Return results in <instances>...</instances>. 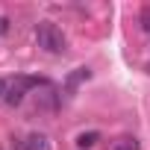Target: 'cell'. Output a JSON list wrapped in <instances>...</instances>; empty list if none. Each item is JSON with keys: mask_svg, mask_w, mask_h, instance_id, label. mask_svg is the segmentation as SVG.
<instances>
[{"mask_svg": "<svg viewBox=\"0 0 150 150\" xmlns=\"http://www.w3.org/2000/svg\"><path fill=\"white\" fill-rule=\"evenodd\" d=\"M35 41H38V47H41L44 53H50V56H59V53H65V47H68L65 33H62L53 21H38V24H35Z\"/></svg>", "mask_w": 150, "mask_h": 150, "instance_id": "1", "label": "cell"}, {"mask_svg": "<svg viewBox=\"0 0 150 150\" xmlns=\"http://www.w3.org/2000/svg\"><path fill=\"white\" fill-rule=\"evenodd\" d=\"M38 86H47V80H41V77H18V80L9 86L6 103H9V106H21L24 97H27V91H30V88H38Z\"/></svg>", "mask_w": 150, "mask_h": 150, "instance_id": "2", "label": "cell"}, {"mask_svg": "<svg viewBox=\"0 0 150 150\" xmlns=\"http://www.w3.org/2000/svg\"><path fill=\"white\" fill-rule=\"evenodd\" d=\"M24 141H27V150H50V147H53L44 132H30Z\"/></svg>", "mask_w": 150, "mask_h": 150, "instance_id": "3", "label": "cell"}, {"mask_svg": "<svg viewBox=\"0 0 150 150\" xmlns=\"http://www.w3.org/2000/svg\"><path fill=\"white\" fill-rule=\"evenodd\" d=\"M109 150H138V138L135 135H118L115 141H109Z\"/></svg>", "mask_w": 150, "mask_h": 150, "instance_id": "4", "label": "cell"}, {"mask_svg": "<svg viewBox=\"0 0 150 150\" xmlns=\"http://www.w3.org/2000/svg\"><path fill=\"white\" fill-rule=\"evenodd\" d=\"M97 141H100V132H97V129H91V132H80V135H77V147H80V150H88V147H94Z\"/></svg>", "mask_w": 150, "mask_h": 150, "instance_id": "5", "label": "cell"}, {"mask_svg": "<svg viewBox=\"0 0 150 150\" xmlns=\"http://www.w3.org/2000/svg\"><path fill=\"white\" fill-rule=\"evenodd\" d=\"M83 80H88V68H77V74H71V77H68V91H74Z\"/></svg>", "mask_w": 150, "mask_h": 150, "instance_id": "6", "label": "cell"}, {"mask_svg": "<svg viewBox=\"0 0 150 150\" xmlns=\"http://www.w3.org/2000/svg\"><path fill=\"white\" fill-rule=\"evenodd\" d=\"M141 30H144V33H150V6H147V9H141Z\"/></svg>", "mask_w": 150, "mask_h": 150, "instance_id": "7", "label": "cell"}, {"mask_svg": "<svg viewBox=\"0 0 150 150\" xmlns=\"http://www.w3.org/2000/svg\"><path fill=\"white\" fill-rule=\"evenodd\" d=\"M6 94H9V83L0 77V100H6Z\"/></svg>", "mask_w": 150, "mask_h": 150, "instance_id": "8", "label": "cell"}, {"mask_svg": "<svg viewBox=\"0 0 150 150\" xmlns=\"http://www.w3.org/2000/svg\"><path fill=\"white\" fill-rule=\"evenodd\" d=\"M6 30H9V18H3V15H0V35H3Z\"/></svg>", "mask_w": 150, "mask_h": 150, "instance_id": "9", "label": "cell"}]
</instances>
